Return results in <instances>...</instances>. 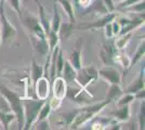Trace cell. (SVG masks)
Returning <instances> with one entry per match:
<instances>
[{
	"label": "cell",
	"instance_id": "b9f144b4",
	"mask_svg": "<svg viewBox=\"0 0 145 130\" xmlns=\"http://www.w3.org/2000/svg\"><path fill=\"white\" fill-rule=\"evenodd\" d=\"M140 1H142V0H125V1H122L120 2V5H119V8H127L129 6H132L134 3H138Z\"/></svg>",
	"mask_w": 145,
	"mask_h": 130
},
{
	"label": "cell",
	"instance_id": "8d00e7d4",
	"mask_svg": "<svg viewBox=\"0 0 145 130\" xmlns=\"http://www.w3.org/2000/svg\"><path fill=\"white\" fill-rule=\"evenodd\" d=\"M103 3H104V6L106 8V10H107V12L108 13H112L114 12L116 10V7H115V1L114 0H102Z\"/></svg>",
	"mask_w": 145,
	"mask_h": 130
},
{
	"label": "cell",
	"instance_id": "484cf974",
	"mask_svg": "<svg viewBox=\"0 0 145 130\" xmlns=\"http://www.w3.org/2000/svg\"><path fill=\"white\" fill-rule=\"evenodd\" d=\"M90 11L91 12H95V13H101V14H106V13H108L102 0H92L91 5L86 9L85 13H88V12H90Z\"/></svg>",
	"mask_w": 145,
	"mask_h": 130
},
{
	"label": "cell",
	"instance_id": "4fadbf2b",
	"mask_svg": "<svg viewBox=\"0 0 145 130\" xmlns=\"http://www.w3.org/2000/svg\"><path fill=\"white\" fill-rule=\"evenodd\" d=\"M35 92L38 99H48L50 94V84H49V78L47 77H40L36 84L34 85Z\"/></svg>",
	"mask_w": 145,
	"mask_h": 130
},
{
	"label": "cell",
	"instance_id": "e575fe53",
	"mask_svg": "<svg viewBox=\"0 0 145 130\" xmlns=\"http://www.w3.org/2000/svg\"><path fill=\"white\" fill-rule=\"evenodd\" d=\"M8 3L13 10L18 14V16H21L22 11H21V0H8Z\"/></svg>",
	"mask_w": 145,
	"mask_h": 130
},
{
	"label": "cell",
	"instance_id": "ee69618b",
	"mask_svg": "<svg viewBox=\"0 0 145 130\" xmlns=\"http://www.w3.org/2000/svg\"><path fill=\"white\" fill-rule=\"evenodd\" d=\"M114 1H116V2H119V3H120V2H122V1H125V0H114Z\"/></svg>",
	"mask_w": 145,
	"mask_h": 130
},
{
	"label": "cell",
	"instance_id": "e0dca14e",
	"mask_svg": "<svg viewBox=\"0 0 145 130\" xmlns=\"http://www.w3.org/2000/svg\"><path fill=\"white\" fill-rule=\"evenodd\" d=\"M61 75H63V79L65 80L67 85H71L72 82H75L76 76H77V71L72 67V64L68 62V60H65L64 61V67H63Z\"/></svg>",
	"mask_w": 145,
	"mask_h": 130
},
{
	"label": "cell",
	"instance_id": "f6af8a7d",
	"mask_svg": "<svg viewBox=\"0 0 145 130\" xmlns=\"http://www.w3.org/2000/svg\"><path fill=\"white\" fill-rule=\"evenodd\" d=\"M2 43V41H1V34H0V44Z\"/></svg>",
	"mask_w": 145,
	"mask_h": 130
},
{
	"label": "cell",
	"instance_id": "7a4b0ae2",
	"mask_svg": "<svg viewBox=\"0 0 145 130\" xmlns=\"http://www.w3.org/2000/svg\"><path fill=\"white\" fill-rule=\"evenodd\" d=\"M110 103L112 102L109 100L105 99L100 103H97V104H93V105L90 106H85V107H81V108L77 110V113H76L75 117L72 119V124H71V128L72 129L79 128L81 125L86 124L88 120L95 117L105 106H107Z\"/></svg>",
	"mask_w": 145,
	"mask_h": 130
},
{
	"label": "cell",
	"instance_id": "d590c367",
	"mask_svg": "<svg viewBox=\"0 0 145 130\" xmlns=\"http://www.w3.org/2000/svg\"><path fill=\"white\" fill-rule=\"evenodd\" d=\"M35 125H36V129H50V124H49L48 118H44V119H41V120H37V122H35Z\"/></svg>",
	"mask_w": 145,
	"mask_h": 130
},
{
	"label": "cell",
	"instance_id": "83f0119b",
	"mask_svg": "<svg viewBox=\"0 0 145 130\" xmlns=\"http://www.w3.org/2000/svg\"><path fill=\"white\" fill-rule=\"evenodd\" d=\"M132 35H133V31H129V33H126V34H123V35H118V39H116V41H115L116 48L119 50L125 49L126 46H127L128 43H129V41H130Z\"/></svg>",
	"mask_w": 145,
	"mask_h": 130
},
{
	"label": "cell",
	"instance_id": "74e56055",
	"mask_svg": "<svg viewBox=\"0 0 145 130\" xmlns=\"http://www.w3.org/2000/svg\"><path fill=\"white\" fill-rule=\"evenodd\" d=\"M103 28H104V31H105V37L107 39H112L114 37V33H113V28H112V22L107 23Z\"/></svg>",
	"mask_w": 145,
	"mask_h": 130
},
{
	"label": "cell",
	"instance_id": "ba28073f",
	"mask_svg": "<svg viewBox=\"0 0 145 130\" xmlns=\"http://www.w3.org/2000/svg\"><path fill=\"white\" fill-rule=\"evenodd\" d=\"M115 43L113 42H103L100 50V59L104 65H113L115 63V54L117 52Z\"/></svg>",
	"mask_w": 145,
	"mask_h": 130
},
{
	"label": "cell",
	"instance_id": "603a6c76",
	"mask_svg": "<svg viewBox=\"0 0 145 130\" xmlns=\"http://www.w3.org/2000/svg\"><path fill=\"white\" fill-rule=\"evenodd\" d=\"M61 23H62V18H61V14L59 13L57 5H56V2H54V5H53V15H52V19L50 20L51 31L57 33Z\"/></svg>",
	"mask_w": 145,
	"mask_h": 130
},
{
	"label": "cell",
	"instance_id": "d4e9b609",
	"mask_svg": "<svg viewBox=\"0 0 145 130\" xmlns=\"http://www.w3.org/2000/svg\"><path fill=\"white\" fill-rule=\"evenodd\" d=\"M144 51H145V41H144V39H143V40H141L140 44L138 46L137 51L134 52V54L130 57V68L132 67L133 65H135L140 60L143 59V56H144Z\"/></svg>",
	"mask_w": 145,
	"mask_h": 130
},
{
	"label": "cell",
	"instance_id": "d6986e66",
	"mask_svg": "<svg viewBox=\"0 0 145 130\" xmlns=\"http://www.w3.org/2000/svg\"><path fill=\"white\" fill-rule=\"evenodd\" d=\"M144 88V72L142 71L139 74V76L132 81L130 82V85L126 88L125 93H132L134 94L135 92H138L139 90Z\"/></svg>",
	"mask_w": 145,
	"mask_h": 130
},
{
	"label": "cell",
	"instance_id": "f35d334b",
	"mask_svg": "<svg viewBox=\"0 0 145 130\" xmlns=\"http://www.w3.org/2000/svg\"><path fill=\"white\" fill-rule=\"evenodd\" d=\"M0 111L3 112H11V108L8 104V102L6 101V99L0 94Z\"/></svg>",
	"mask_w": 145,
	"mask_h": 130
},
{
	"label": "cell",
	"instance_id": "4316f807",
	"mask_svg": "<svg viewBox=\"0 0 145 130\" xmlns=\"http://www.w3.org/2000/svg\"><path fill=\"white\" fill-rule=\"evenodd\" d=\"M15 118L13 112H3L0 111V124L3 126L5 129H9V126Z\"/></svg>",
	"mask_w": 145,
	"mask_h": 130
},
{
	"label": "cell",
	"instance_id": "f546056e",
	"mask_svg": "<svg viewBox=\"0 0 145 130\" xmlns=\"http://www.w3.org/2000/svg\"><path fill=\"white\" fill-rule=\"evenodd\" d=\"M51 111H52V107H51V104H50V101L47 99L46 100V102L43 103V105L41 106V108H40L39 113H38L37 120H41V119H44V118H48V116L50 115Z\"/></svg>",
	"mask_w": 145,
	"mask_h": 130
},
{
	"label": "cell",
	"instance_id": "1f68e13d",
	"mask_svg": "<svg viewBox=\"0 0 145 130\" xmlns=\"http://www.w3.org/2000/svg\"><path fill=\"white\" fill-rule=\"evenodd\" d=\"M144 116H145V102L144 100L141 101L140 105V111L138 114V128L139 129H144Z\"/></svg>",
	"mask_w": 145,
	"mask_h": 130
},
{
	"label": "cell",
	"instance_id": "52a82bcc",
	"mask_svg": "<svg viewBox=\"0 0 145 130\" xmlns=\"http://www.w3.org/2000/svg\"><path fill=\"white\" fill-rule=\"evenodd\" d=\"M99 74H97V68L94 65H89L87 67H81L77 71V76L75 82H77L79 87L87 88L90 84L97 80Z\"/></svg>",
	"mask_w": 145,
	"mask_h": 130
},
{
	"label": "cell",
	"instance_id": "44dd1931",
	"mask_svg": "<svg viewBox=\"0 0 145 130\" xmlns=\"http://www.w3.org/2000/svg\"><path fill=\"white\" fill-rule=\"evenodd\" d=\"M54 2L59 3L63 10L66 13L67 18L69 20V22L72 23H76V18H75V10H74V7L72 3L71 2V0H53Z\"/></svg>",
	"mask_w": 145,
	"mask_h": 130
},
{
	"label": "cell",
	"instance_id": "8fae6325",
	"mask_svg": "<svg viewBox=\"0 0 145 130\" xmlns=\"http://www.w3.org/2000/svg\"><path fill=\"white\" fill-rule=\"evenodd\" d=\"M116 19V14L114 12L112 13H106L104 14V16H102L101 19L97 20L93 23H89V24H84L77 26L75 28L77 29H82V31H89V29H97V28H103L107 23H110L112 21H114Z\"/></svg>",
	"mask_w": 145,
	"mask_h": 130
},
{
	"label": "cell",
	"instance_id": "5bb4252c",
	"mask_svg": "<svg viewBox=\"0 0 145 130\" xmlns=\"http://www.w3.org/2000/svg\"><path fill=\"white\" fill-rule=\"evenodd\" d=\"M29 42L31 43L34 50L40 56H46L49 53V44L47 38L40 37H33L29 36Z\"/></svg>",
	"mask_w": 145,
	"mask_h": 130
},
{
	"label": "cell",
	"instance_id": "30bf717a",
	"mask_svg": "<svg viewBox=\"0 0 145 130\" xmlns=\"http://www.w3.org/2000/svg\"><path fill=\"white\" fill-rule=\"evenodd\" d=\"M97 74H99V77L107 81L108 84H116V85L121 84V76L119 72L114 67H112L110 65L97 69Z\"/></svg>",
	"mask_w": 145,
	"mask_h": 130
},
{
	"label": "cell",
	"instance_id": "3957f363",
	"mask_svg": "<svg viewBox=\"0 0 145 130\" xmlns=\"http://www.w3.org/2000/svg\"><path fill=\"white\" fill-rule=\"evenodd\" d=\"M47 99H22V105H23V114H24V123H23V129L28 130L31 126L35 124L38 117V113L40 111L41 106L46 102Z\"/></svg>",
	"mask_w": 145,
	"mask_h": 130
},
{
	"label": "cell",
	"instance_id": "8992f818",
	"mask_svg": "<svg viewBox=\"0 0 145 130\" xmlns=\"http://www.w3.org/2000/svg\"><path fill=\"white\" fill-rule=\"evenodd\" d=\"M52 82H53V86H52L53 98H52V100H49V101H50L51 107L53 110V108H57L61 105L63 99L65 98L66 90H67V87H66L67 84L63 79V77H61V76H57L56 78L54 77Z\"/></svg>",
	"mask_w": 145,
	"mask_h": 130
},
{
	"label": "cell",
	"instance_id": "6da1fadb",
	"mask_svg": "<svg viewBox=\"0 0 145 130\" xmlns=\"http://www.w3.org/2000/svg\"><path fill=\"white\" fill-rule=\"evenodd\" d=\"M0 94L6 99L8 104L11 108V112L14 113L15 118L18 120V129H23L24 123V114H23V105H22V98L16 92H14L10 88L5 86L0 82Z\"/></svg>",
	"mask_w": 145,
	"mask_h": 130
},
{
	"label": "cell",
	"instance_id": "7402d4cb",
	"mask_svg": "<svg viewBox=\"0 0 145 130\" xmlns=\"http://www.w3.org/2000/svg\"><path fill=\"white\" fill-rule=\"evenodd\" d=\"M122 94V90L120 88V85H116V84H109V87L107 88L106 91V97L105 99L109 100L110 102L117 100Z\"/></svg>",
	"mask_w": 145,
	"mask_h": 130
},
{
	"label": "cell",
	"instance_id": "7c38bea8",
	"mask_svg": "<svg viewBox=\"0 0 145 130\" xmlns=\"http://www.w3.org/2000/svg\"><path fill=\"white\" fill-rule=\"evenodd\" d=\"M81 51H82V39L79 38L77 42L75 44V47L71 51V54L68 57V62L72 64V66L76 71H78L82 67V63H81Z\"/></svg>",
	"mask_w": 145,
	"mask_h": 130
},
{
	"label": "cell",
	"instance_id": "9c48e42d",
	"mask_svg": "<svg viewBox=\"0 0 145 130\" xmlns=\"http://www.w3.org/2000/svg\"><path fill=\"white\" fill-rule=\"evenodd\" d=\"M66 94L72 101L78 104H88L93 99V95L90 94L86 90V88H82V87H80L79 89H75V90L68 88L66 90Z\"/></svg>",
	"mask_w": 145,
	"mask_h": 130
},
{
	"label": "cell",
	"instance_id": "4dcf8cb0",
	"mask_svg": "<svg viewBox=\"0 0 145 130\" xmlns=\"http://www.w3.org/2000/svg\"><path fill=\"white\" fill-rule=\"evenodd\" d=\"M133 101H134V94H132V93H125V94H121L120 97L117 99L116 105L117 106L130 105Z\"/></svg>",
	"mask_w": 145,
	"mask_h": 130
},
{
	"label": "cell",
	"instance_id": "60d3db41",
	"mask_svg": "<svg viewBox=\"0 0 145 130\" xmlns=\"http://www.w3.org/2000/svg\"><path fill=\"white\" fill-rule=\"evenodd\" d=\"M112 28H113V33H114V36H117L120 31V25L117 22V20H114L112 21Z\"/></svg>",
	"mask_w": 145,
	"mask_h": 130
},
{
	"label": "cell",
	"instance_id": "7bdbcfd3",
	"mask_svg": "<svg viewBox=\"0 0 145 130\" xmlns=\"http://www.w3.org/2000/svg\"><path fill=\"white\" fill-rule=\"evenodd\" d=\"M144 98H145L144 88H143V89H141V90H139L138 92L134 93V100H140V101H142V100H144Z\"/></svg>",
	"mask_w": 145,
	"mask_h": 130
},
{
	"label": "cell",
	"instance_id": "ab89813d",
	"mask_svg": "<svg viewBox=\"0 0 145 130\" xmlns=\"http://www.w3.org/2000/svg\"><path fill=\"white\" fill-rule=\"evenodd\" d=\"M91 2H92V0H76V5H78L79 8H82L85 10L90 6Z\"/></svg>",
	"mask_w": 145,
	"mask_h": 130
},
{
	"label": "cell",
	"instance_id": "ffe728a7",
	"mask_svg": "<svg viewBox=\"0 0 145 130\" xmlns=\"http://www.w3.org/2000/svg\"><path fill=\"white\" fill-rule=\"evenodd\" d=\"M42 76H44L43 67L36 62V60H31V62H30V78H31L33 85H35L36 81Z\"/></svg>",
	"mask_w": 145,
	"mask_h": 130
},
{
	"label": "cell",
	"instance_id": "d6a6232c",
	"mask_svg": "<svg viewBox=\"0 0 145 130\" xmlns=\"http://www.w3.org/2000/svg\"><path fill=\"white\" fill-rule=\"evenodd\" d=\"M125 9H126L127 11H131V12L142 14V13H144V9H145L144 0L140 1V2H138V3H134V5H132V6L127 7V8H125Z\"/></svg>",
	"mask_w": 145,
	"mask_h": 130
},
{
	"label": "cell",
	"instance_id": "cb8c5ba5",
	"mask_svg": "<svg viewBox=\"0 0 145 130\" xmlns=\"http://www.w3.org/2000/svg\"><path fill=\"white\" fill-rule=\"evenodd\" d=\"M115 63H118L125 71L130 68V56H128L122 50H117L115 54Z\"/></svg>",
	"mask_w": 145,
	"mask_h": 130
},
{
	"label": "cell",
	"instance_id": "836d02e7",
	"mask_svg": "<svg viewBox=\"0 0 145 130\" xmlns=\"http://www.w3.org/2000/svg\"><path fill=\"white\" fill-rule=\"evenodd\" d=\"M64 57H63V52L62 51H59L57 53V56H56V62H55V68H56V75L57 76H61L62 74V71H63V67H64Z\"/></svg>",
	"mask_w": 145,
	"mask_h": 130
},
{
	"label": "cell",
	"instance_id": "9a60e30c",
	"mask_svg": "<svg viewBox=\"0 0 145 130\" xmlns=\"http://www.w3.org/2000/svg\"><path fill=\"white\" fill-rule=\"evenodd\" d=\"M37 3V7H38V11H39V15H38V19H39V22L42 26L43 31H44V34H46V37L49 35V33L51 31V26H50V20L47 18V12H46V9L39 2V0H34Z\"/></svg>",
	"mask_w": 145,
	"mask_h": 130
},
{
	"label": "cell",
	"instance_id": "5b68a950",
	"mask_svg": "<svg viewBox=\"0 0 145 130\" xmlns=\"http://www.w3.org/2000/svg\"><path fill=\"white\" fill-rule=\"evenodd\" d=\"M3 2L5 0H0V22H1L0 34H1V41L3 43H9L16 36V28L11 24V22L7 18L5 8H3Z\"/></svg>",
	"mask_w": 145,
	"mask_h": 130
},
{
	"label": "cell",
	"instance_id": "2e32d148",
	"mask_svg": "<svg viewBox=\"0 0 145 130\" xmlns=\"http://www.w3.org/2000/svg\"><path fill=\"white\" fill-rule=\"evenodd\" d=\"M110 116L115 120L122 123V122H128L131 116V111H130V105L118 106L116 111L110 113Z\"/></svg>",
	"mask_w": 145,
	"mask_h": 130
},
{
	"label": "cell",
	"instance_id": "f1b7e54d",
	"mask_svg": "<svg viewBox=\"0 0 145 130\" xmlns=\"http://www.w3.org/2000/svg\"><path fill=\"white\" fill-rule=\"evenodd\" d=\"M112 122L107 119V118L103 117H97L93 122H92V126L91 129H107Z\"/></svg>",
	"mask_w": 145,
	"mask_h": 130
},
{
	"label": "cell",
	"instance_id": "ac0fdd59",
	"mask_svg": "<svg viewBox=\"0 0 145 130\" xmlns=\"http://www.w3.org/2000/svg\"><path fill=\"white\" fill-rule=\"evenodd\" d=\"M75 29V23L72 22H62L60 25V28L57 31V35L61 40H67L68 38L72 36V31Z\"/></svg>",
	"mask_w": 145,
	"mask_h": 130
},
{
	"label": "cell",
	"instance_id": "277c9868",
	"mask_svg": "<svg viewBox=\"0 0 145 130\" xmlns=\"http://www.w3.org/2000/svg\"><path fill=\"white\" fill-rule=\"evenodd\" d=\"M20 20L22 22V25L24 26L26 33L28 34V37L33 36V37L47 38L38 16H35L33 14H26V15L21 14Z\"/></svg>",
	"mask_w": 145,
	"mask_h": 130
}]
</instances>
